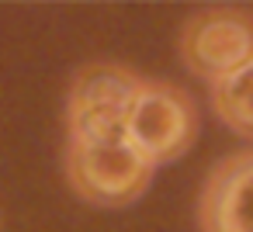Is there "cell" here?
Wrapping results in <instances>:
<instances>
[{"label":"cell","mask_w":253,"mask_h":232,"mask_svg":"<svg viewBox=\"0 0 253 232\" xmlns=\"http://www.w3.org/2000/svg\"><path fill=\"white\" fill-rule=\"evenodd\" d=\"M208 101L211 111L218 115L222 125H229V132L253 139V59L236 70L232 77L208 83Z\"/></svg>","instance_id":"6"},{"label":"cell","mask_w":253,"mask_h":232,"mask_svg":"<svg viewBox=\"0 0 253 232\" xmlns=\"http://www.w3.org/2000/svg\"><path fill=\"white\" fill-rule=\"evenodd\" d=\"M201 232H253V149L211 166L198 197Z\"/></svg>","instance_id":"5"},{"label":"cell","mask_w":253,"mask_h":232,"mask_svg":"<svg viewBox=\"0 0 253 232\" xmlns=\"http://www.w3.org/2000/svg\"><path fill=\"white\" fill-rule=\"evenodd\" d=\"M142 77L118 63L84 66L66 97V146H97L122 139L125 115Z\"/></svg>","instance_id":"2"},{"label":"cell","mask_w":253,"mask_h":232,"mask_svg":"<svg viewBox=\"0 0 253 232\" xmlns=\"http://www.w3.org/2000/svg\"><path fill=\"white\" fill-rule=\"evenodd\" d=\"M122 139L156 170L163 163L180 159L198 139V108L191 94L170 80L139 83L132 108L125 115Z\"/></svg>","instance_id":"1"},{"label":"cell","mask_w":253,"mask_h":232,"mask_svg":"<svg viewBox=\"0 0 253 232\" xmlns=\"http://www.w3.org/2000/svg\"><path fill=\"white\" fill-rule=\"evenodd\" d=\"M177 52L194 77L218 83L253 59V18L232 7L191 14L180 28Z\"/></svg>","instance_id":"4"},{"label":"cell","mask_w":253,"mask_h":232,"mask_svg":"<svg viewBox=\"0 0 253 232\" xmlns=\"http://www.w3.org/2000/svg\"><path fill=\"white\" fill-rule=\"evenodd\" d=\"M66 180L94 208H125L153 184V166L125 142L66 146Z\"/></svg>","instance_id":"3"}]
</instances>
